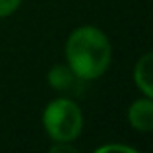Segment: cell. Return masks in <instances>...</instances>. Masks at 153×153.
Returning <instances> with one entry per match:
<instances>
[{"label":"cell","instance_id":"cell-1","mask_svg":"<svg viewBox=\"0 0 153 153\" xmlns=\"http://www.w3.org/2000/svg\"><path fill=\"white\" fill-rule=\"evenodd\" d=\"M66 58L79 79H97L111 62V43L97 27H79L68 37Z\"/></svg>","mask_w":153,"mask_h":153},{"label":"cell","instance_id":"cell-2","mask_svg":"<svg viewBox=\"0 0 153 153\" xmlns=\"http://www.w3.org/2000/svg\"><path fill=\"white\" fill-rule=\"evenodd\" d=\"M43 124L54 142L68 143L79 136L83 126V116L74 101L56 99V101L49 103V107L43 112Z\"/></svg>","mask_w":153,"mask_h":153},{"label":"cell","instance_id":"cell-3","mask_svg":"<svg viewBox=\"0 0 153 153\" xmlns=\"http://www.w3.org/2000/svg\"><path fill=\"white\" fill-rule=\"evenodd\" d=\"M128 118L130 124L140 132H149L153 128V103L151 97L138 99L132 103L130 111H128Z\"/></svg>","mask_w":153,"mask_h":153},{"label":"cell","instance_id":"cell-4","mask_svg":"<svg viewBox=\"0 0 153 153\" xmlns=\"http://www.w3.org/2000/svg\"><path fill=\"white\" fill-rule=\"evenodd\" d=\"M151 60L153 56L147 52V54L142 56V60H138V64H136V70H134V79L136 83H138V87L143 91V95L146 97H151L153 95V85H151Z\"/></svg>","mask_w":153,"mask_h":153},{"label":"cell","instance_id":"cell-5","mask_svg":"<svg viewBox=\"0 0 153 153\" xmlns=\"http://www.w3.org/2000/svg\"><path fill=\"white\" fill-rule=\"evenodd\" d=\"M78 79L79 78L74 74V72H72L70 66H54L51 70V74H49L51 85L56 87V89H60V91L72 89V87L76 85V82H78Z\"/></svg>","mask_w":153,"mask_h":153},{"label":"cell","instance_id":"cell-6","mask_svg":"<svg viewBox=\"0 0 153 153\" xmlns=\"http://www.w3.org/2000/svg\"><path fill=\"white\" fill-rule=\"evenodd\" d=\"M22 0H0V18H6V16L14 14L16 8L19 6Z\"/></svg>","mask_w":153,"mask_h":153},{"label":"cell","instance_id":"cell-7","mask_svg":"<svg viewBox=\"0 0 153 153\" xmlns=\"http://www.w3.org/2000/svg\"><path fill=\"white\" fill-rule=\"evenodd\" d=\"M111 151H126V153H134L132 147H126V146H103L99 147L97 153H111Z\"/></svg>","mask_w":153,"mask_h":153}]
</instances>
